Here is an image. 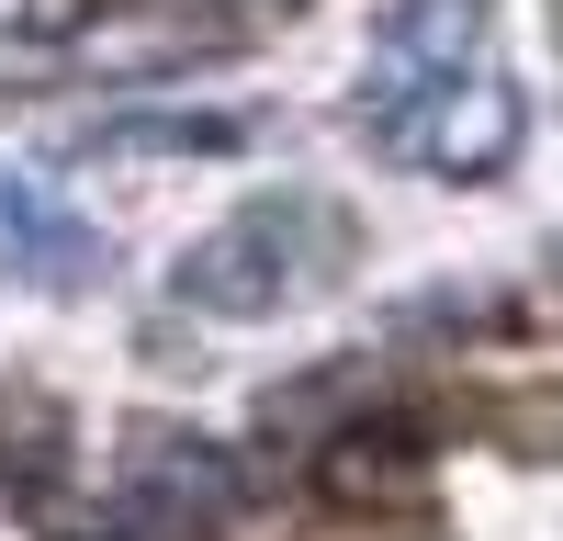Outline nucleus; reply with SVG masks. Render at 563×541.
Listing matches in <instances>:
<instances>
[{
  "label": "nucleus",
  "instance_id": "obj_4",
  "mask_svg": "<svg viewBox=\"0 0 563 541\" xmlns=\"http://www.w3.org/2000/svg\"><path fill=\"white\" fill-rule=\"evenodd\" d=\"M90 147H113V158H225L238 124L225 113H135V124H102Z\"/></svg>",
  "mask_w": 563,
  "mask_h": 541
},
{
  "label": "nucleus",
  "instance_id": "obj_1",
  "mask_svg": "<svg viewBox=\"0 0 563 541\" xmlns=\"http://www.w3.org/2000/svg\"><path fill=\"white\" fill-rule=\"evenodd\" d=\"M339 260H350V225L316 192H260V203L225 214L214 238H192V260L169 270V294L192 316H282V305H305Z\"/></svg>",
  "mask_w": 563,
  "mask_h": 541
},
{
  "label": "nucleus",
  "instance_id": "obj_3",
  "mask_svg": "<svg viewBox=\"0 0 563 541\" xmlns=\"http://www.w3.org/2000/svg\"><path fill=\"white\" fill-rule=\"evenodd\" d=\"M102 238H90L79 214H57L45 192H23L12 169H0V270H23V283H45V294H90L102 283Z\"/></svg>",
  "mask_w": 563,
  "mask_h": 541
},
{
  "label": "nucleus",
  "instance_id": "obj_2",
  "mask_svg": "<svg viewBox=\"0 0 563 541\" xmlns=\"http://www.w3.org/2000/svg\"><path fill=\"white\" fill-rule=\"evenodd\" d=\"M474 34H485V0H395L384 34H372V79H361V135L384 147H417L440 124L451 90H474Z\"/></svg>",
  "mask_w": 563,
  "mask_h": 541
}]
</instances>
